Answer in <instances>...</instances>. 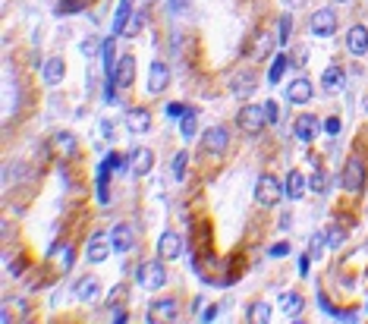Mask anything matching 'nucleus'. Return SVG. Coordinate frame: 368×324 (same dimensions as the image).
<instances>
[{
    "instance_id": "45",
    "label": "nucleus",
    "mask_w": 368,
    "mask_h": 324,
    "mask_svg": "<svg viewBox=\"0 0 368 324\" xmlns=\"http://www.w3.org/2000/svg\"><path fill=\"white\" fill-rule=\"evenodd\" d=\"M299 274H308V255L299 258Z\"/></svg>"
},
{
    "instance_id": "14",
    "label": "nucleus",
    "mask_w": 368,
    "mask_h": 324,
    "mask_svg": "<svg viewBox=\"0 0 368 324\" xmlns=\"http://www.w3.org/2000/svg\"><path fill=\"white\" fill-rule=\"evenodd\" d=\"M347 51L353 57H362L368 54V28L365 26H353L347 32Z\"/></svg>"
},
{
    "instance_id": "31",
    "label": "nucleus",
    "mask_w": 368,
    "mask_h": 324,
    "mask_svg": "<svg viewBox=\"0 0 368 324\" xmlns=\"http://www.w3.org/2000/svg\"><path fill=\"white\" fill-rule=\"evenodd\" d=\"M186 161H189L186 151H179V155L173 157V176H177V180H183V176H186Z\"/></svg>"
},
{
    "instance_id": "30",
    "label": "nucleus",
    "mask_w": 368,
    "mask_h": 324,
    "mask_svg": "<svg viewBox=\"0 0 368 324\" xmlns=\"http://www.w3.org/2000/svg\"><path fill=\"white\" fill-rule=\"evenodd\" d=\"M79 10H85V0H63L60 7H57V13H79Z\"/></svg>"
},
{
    "instance_id": "3",
    "label": "nucleus",
    "mask_w": 368,
    "mask_h": 324,
    "mask_svg": "<svg viewBox=\"0 0 368 324\" xmlns=\"http://www.w3.org/2000/svg\"><path fill=\"white\" fill-rule=\"evenodd\" d=\"M236 120H239V126H243L249 135H259L261 129H265V123H268L265 104H261V108H259V104H249V108H243Z\"/></svg>"
},
{
    "instance_id": "1",
    "label": "nucleus",
    "mask_w": 368,
    "mask_h": 324,
    "mask_svg": "<svg viewBox=\"0 0 368 324\" xmlns=\"http://www.w3.org/2000/svg\"><path fill=\"white\" fill-rule=\"evenodd\" d=\"M164 284H167V268H164V258L139 264V287H142V290H161Z\"/></svg>"
},
{
    "instance_id": "17",
    "label": "nucleus",
    "mask_w": 368,
    "mask_h": 324,
    "mask_svg": "<svg viewBox=\"0 0 368 324\" xmlns=\"http://www.w3.org/2000/svg\"><path fill=\"white\" fill-rule=\"evenodd\" d=\"M110 249H114V243H110L107 237H101V233H98V237L89 239V252H85V255H89L91 264H101L104 258L110 255Z\"/></svg>"
},
{
    "instance_id": "42",
    "label": "nucleus",
    "mask_w": 368,
    "mask_h": 324,
    "mask_svg": "<svg viewBox=\"0 0 368 324\" xmlns=\"http://www.w3.org/2000/svg\"><path fill=\"white\" fill-rule=\"evenodd\" d=\"M214 315H218V305H208V309H204V318H202V321H214Z\"/></svg>"
},
{
    "instance_id": "13",
    "label": "nucleus",
    "mask_w": 368,
    "mask_h": 324,
    "mask_svg": "<svg viewBox=\"0 0 368 324\" xmlns=\"http://www.w3.org/2000/svg\"><path fill=\"white\" fill-rule=\"evenodd\" d=\"M308 28H312L315 35H334L337 32V13L334 10H318V13L312 16V22H308Z\"/></svg>"
},
{
    "instance_id": "29",
    "label": "nucleus",
    "mask_w": 368,
    "mask_h": 324,
    "mask_svg": "<svg viewBox=\"0 0 368 324\" xmlns=\"http://www.w3.org/2000/svg\"><path fill=\"white\" fill-rule=\"evenodd\" d=\"M142 22H145V13H132V16H130V22H126V28H123V35H139Z\"/></svg>"
},
{
    "instance_id": "19",
    "label": "nucleus",
    "mask_w": 368,
    "mask_h": 324,
    "mask_svg": "<svg viewBox=\"0 0 368 324\" xmlns=\"http://www.w3.org/2000/svg\"><path fill=\"white\" fill-rule=\"evenodd\" d=\"M255 82H259V79H255V73H252V69H245V73H239L236 76V79H233V95H236V98H245V95H252V92H255Z\"/></svg>"
},
{
    "instance_id": "25",
    "label": "nucleus",
    "mask_w": 368,
    "mask_h": 324,
    "mask_svg": "<svg viewBox=\"0 0 368 324\" xmlns=\"http://www.w3.org/2000/svg\"><path fill=\"white\" fill-rule=\"evenodd\" d=\"M249 321L268 324V321H271V305H268V302H255L252 309H249Z\"/></svg>"
},
{
    "instance_id": "2",
    "label": "nucleus",
    "mask_w": 368,
    "mask_h": 324,
    "mask_svg": "<svg viewBox=\"0 0 368 324\" xmlns=\"http://www.w3.org/2000/svg\"><path fill=\"white\" fill-rule=\"evenodd\" d=\"M280 196H283V186H280L277 176L261 173L259 182H255V202L265 205V208H271V205L280 202Z\"/></svg>"
},
{
    "instance_id": "35",
    "label": "nucleus",
    "mask_w": 368,
    "mask_h": 324,
    "mask_svg": "<svg viewBox=\"0 0 368 324\" xmlns=\"http://www.w3.org/2000/svg\"><path fill=\"white\" fill-rule=\"evenodd\" d=\"M312 189L315 192H324L327 189V173H324V170H318V173L312 176Z\"/></svg>"
},
{
    "instance_id": "41",
    "label": "nucleus",
    "mask_w": 368,
    "mask_h": 324,
    "mask_svg": "<svg viewBox=\"0 0 368 324\" xmlns=\"http://www.w3.org/2000/svg\"><path fill=\"white\" fill-rule=\"evenodd\" d=\"M98 48H101V44H95V38H89V41H85V44H82V51H85V54H89V57L95 54Z\"/></svg>"
},
{
    "instance_id": "4",
    "label": "nucleus",
    "mask_w": 368,
    "mask_h": 324,
    "mask_svg": "<svg viewBox=\"0 0 368 324\" xmlns=\"http://www.w3.org/2000/svg\"><path fill=\"white\" fill-rule=\"evenodd\" d=\"M343 189L347 192H362L365 189V161L362 157H349L343 167Z\"/></svg>"
},
{
    "instance_id": "18",
    "label": "nucleus",
    "mask_w": 368,
    "mask_h": 324,
    "mask_svg": "<svg viewBox=\"0 0 368 324\" xmlns=\"http://www.w3.org/2000/svg\"><path fill=\"white\" fill-rule=\"evenodd\" d=\"M41 76H44L48 85H60L63 76H67V63H63L60 57H51V60L44 63V69H41Z\"/></svg>"
},
{
    "instance_id": "5",
    "label": "nucleus",
    "mask_w": 368,
    "mask_h": 324,
    "mask_svg": "<svg viewBox=\"0 0 368 324\" xmlns=\"http://www.w3.org/2000/svg\"><path fill=\"white\" fill-rule=\"evenodd\" d=\"M202 145L204 151H211V155H224L227 145H230V133H227V126H208L202 135Z\"/></svg>"
},
{
    "instance_id": "28",
    "label": "nucleus",
    "mask_w": 368,
    "mask_h": 324,
    "mask_svg": "<svg viewBox=\"0 0 368 324\" xmlns=\"http://www.w3.org/2000/svg\"><path fill=\"white\" fill-rule=\"evenodd\" d=\"M179 133H183V139H192V135H195V114H186L183 117V123H179Z\"/></svg>"
},
{
    "instance_id": "38",
    "label": "nucleus",
    "mask_w": 368,
    "mask_h": 324,
    "mask_svg": "<svg viewBox=\"0 0 368 324\" xmlns=\"http://www.w3.org/2000/svg\"><path fill=\"white\" fill-rule=\"evenodd\" d=\"M73 262H76L73 246H63V268H73Z\"/></svg>"
},
{
    "instance_id": "9",
    "label": "nucleus",
    "mask_w": 368,
    "mask_h": 324,
    "mask_svg": "<svg viewBox=\"0 0 368 324\" xmlns=\"http://www.w3.org/2000/svg\"><path fill=\"white\" fill-rule=\"evenodd\" d=\"M183 255V239L173 233V230H167L161 239H157V258H164V262H173V258Z\"/></svg>"
},
{
    "instance_id": "21",
    "label": "nucleus",
    "mask_w": 368,
    "mask_h": 324,
    "mask_svg": "<svg viewBox=\"0 0 368 324\" xmlns=\"http://www.w3.org/2000/svg\"><path fill=\"white\" fill-rule=\"evenodd\" d=\"M302 305H306V302H302L299 293H283V296H280V309H283L286 318H299Z\"/></svg>"
},
{
    "instance_id": "27",
    "label": "nucleus",
    "mask_w": 368,
    "mask_h": 324,
    "mask_svg": "<svg viewBox=\"0 0 368 324\" xmlns=\"http://www.w3.org/2000/svg\"><path fill=\"white\" fill-rule=\"evenodd\" d=\"M114 67H116V60H114V38H107V41H104V69H107V76L114 73Z\"/></svg>"
},
{
    "instance_id": "46",
    "label": "nucleus",
    "mask_w": 368,
    "mask_h": 324,
    "mask_svg": "<svg viewBox=\"0 0 368 324\" xmlns=\"http://www.w3.org/2000/svg\"><path fill=\"white\" fill-rule=\"evenodd\" d=\"M340 3H343V0H340Z\"/></svg>"
},
{
    "instance_id": "44",
    "label": "nucleus",
    "mask_w": 368,
    "mask_h": 324,
    "mask_svg": "<svg viewBox=\"0 0 368 324\" xmlns=\"http://www.w3.org/2000/svg\"><path fill=\"white\" fill-rule=\"evenodd\" d=\"M110 321H116V324H120V321H126V312L114 309V315H110Z\"/></svg>"
},
{
    "instance_id": "11",
    "label": "nucleus",
    "mask_w": 368,
    "mask_h": 324,
    "mask_svg": "<svg viewBox=\"0 0 368 324\" xmlns=\"http://www.w3.org/2000/svg\"><path fill=\"white\" fill-rule=\"evenodd\" d=\"M312 82L306 79V76H299V79H293L290 85H286V101L290 104H308L312 101Z\"/></svg>"
},
{
    "instance_id": "10",
    "label": "nucleus",
    "mask_w": 368,
    "mask_h": 324,
    "mask_svg": "<svg viewBox=\"0 0 368 324\" xmlns=\"http://www.w3.org/2000/svg\"><path fill=\"white\" fill-rule=\"evenodd\" d=\"M318 133H321V120H318V117H312V114L296 117V123H293V135L299 139V142H312V139H315Z\"/></svg>"
},
{
    "instance_id": "37",
    "label": "nucleus",
    "mask_w": 368,
    "mask_h": 324,
    "mask_svg": "<svg viewBox=\"0 0 368 324\" xmlns=\"http://www.w3.org/2000/svg\"><path fill=\"white\" fill-rule=\"evenodd\" d=\"M265 114H268V123H277V120H280V108H277V101H268V104H265Z\"/></svg>"
},
{
    "instance_id": "40",
    "label": "nucleus",
    "mask_w": 368,
    "mask_h": 324,
    "mask_svg": "<svg viewBox=\"0 0 368 324\" xmlns=\"http://www.w3.org/2000/svg\"><path fill=\"white\" fill-rule=\"evenodd\" d=\"M283 255H290V246H286V243L271 246V258H283Z\"/></svg>"
},
{
    "instance_id": "24",
    "label": "nucleus",
    "mask_w": 368,
    "mask_h": 324,
    "mask_svg": "<svg viewBox=\"0 0 368 324\" xmlns=\"http://www.w3.org/2000/svg\"><path fill=\"white\" fill-rule=\"evenodd\" d=\"M132 16V0H120V7H116V19H114V32H123L126 22Z\"/></svg>"
},
{
    "instance_id": "33",
    "label": "nucleus",
    "mask_w": 368,
    "mask_h": 324,
    "mask_svg": "<svg viewBox=\"0 0 368 324\" xmlns=\"http://www.w3.org/2000/svg\"><path fill=\"white\" fill-rule=\"evenodd\" d=\"M57 142H60V148L67 151V155H73V151H76V135L60 133V135H57Z\"/></svg>"
},
{
    "instance_id": "32",
    "label": "nucleus",
    "mask_w": 368,
    "mask_h": 324,
    "mask_svg": "<svg viewBox=\"0 0 368 324\" xmlns=\"http://www.w3.org/2000/svg\"><path fill=\"white\" fill-rule=\"evenodd\" d=\"M324 239H327V246H343V239H347V233H343L340 227H331L324 233Z\"/></svg>"
},
{
    "instance_id": "6",
    "label": "nucleus",
    "mask_w": 368,
    "mask_h": 324,
    "mask_svg": "<svg viewBox=\"0 0 368 324\" xmlns=\"http://www.w3.org/2000/svg\"><path fill=\"white\" fill-rule=\"evenodd\" d=\"M170 85V67L164 60H155L148 67V95H161Z\"/></svg>"
},
{
    "instance_id": "8",
    "label": "nucleus",
    "mask_w": 368,
    "mask_h": 324,
    "mask_svg": "<svg viewBox=\"0 0 368 324\" xmlns=\"http://www.w3.org/2000/svg\"><path fill=\"white\" fill-rule=\"evenodd\" d=\"M132 79H136V57H120L114 67V73H110V82H114L116 88H130Z\"/></svg>"
},
{
    "instance_id": "43",
    "label": "nucleus",
    "mask_w": 368,
    "mask_h": 324,
    "mask_svg": "<svg viewBox=\"0 0 368 324\" xmlns=\"http://www.w3.org/2000/svg\"><path fill=\"white\" fill-rule=\"evenodd\" d=\"M327 133H331V135L340 133V120H327Z\"/></svg>"
},
{
    "instance_id": "16",
    "label": "nucleus",
    "mask_w": 368,
    "mask_h": 324,
    "mask_svg": "<svg viewBox=\"0 0 368 324\" xmlns=\"http://www.w3.org/2000/svg\"><path fill=\"white\" fill-rule=\"evenodd\" d=\"M151 167H155V155H151V148H136L130 155V170L136 176H148Z\"/></svg>"
},
{
    "instance_id": "12",
    "label": "nucleus",
    "mask_w": 368,
    "mask_h": 324,
    "mask_svg": "<svg viewBox=\"0 0 368 324\" xmlns=\"http://www.w3.org/2000/svg\"><path fill=\"white\" fill-rule=\"evenodd\" d=\"M177 312H179V305L173 302V299H157V302L148 309V321L151 324H167L177 318Z\"/></svg>"
},
{
    "instance_id": "22",
    "label": "nucleus",
    "mask_w": 368,
    "mask_h": 324,
    "mask_svg": "<svg viewBox=\"0 0 368 324\" xmlns=\"http://www.w3.org/2000/svg\"><path fill=\"white\" fill-rule=\"evenodd\" d=\"M286 196L290 198L306 196V176H302L299 170H290V176H286Z\"/></svg>"
},
{
    "instance_id": "36",
    "label": "nucleus",
    "mask_w": 368,
    "mask_h": 324,
    "mask_svg": "<svg viewBox=\"0 0 368 324\" xmlns=\"http://www.w3.org/2000/svg\"><path fill=\"white\" fill-rule=\"evenodd\" d=\"M290 26H293V19L283 16V19H280V41H277V44H286V41H290Z\"/></svg>"
},
{
    "instance_id": "20",
    "label": "nucleus",
    "mask_w": 368,
    "mask_h": 324,
    "mask_svg": "<svg viewBox=\"0 0 368 324\" xmlns=\"http://www.w3.org/2000/svg\"><path fill=\"white\" fill-rule=\"evenodd\" d=\"M76 293H79L82 302H91V299H98V293H101V280H98V277H82L79 284H76Z\"/></svg>"
},
{
    "instance_id": "23",
    "label": "nucleus",
    "mask_w": 368,
    "mask_h": 324,
    "mask_svg": "<svg viewBox=\"0 0 368 324\" xmlns=\"http://www.w3.org/2000/svg\"><path fill=\"white\" fill-rule=\"evenodd\" d=\"M321 85H324V92H340V85H343V69L340 67H327L324 76H321Z\"/></svg>"
},
{
    "instance_id": "34",
    "label": "nucleus",
    "mask_w": 368,
    "mask_h": 324,
    "mask_svg": "<svg viewBox=\"0 0 368 324\" xmlns=\"http://www.w3.org/2000/svg\"><path fill=\"white\" fill-rule=\"evenodd\" d=\"M186 114H189L186 104H167V117H170V120H183Z\"/></svg>"
},
{
    "instance_id": "26",
    "label": "nucleus",
    "mask_w": 368,
    "mask_h": 324,
    "mask_svg": "<svg viewBox=\"0 0 368 324\" xmlns=\"http://www.w3.org/2000/svg\"><path fill=\"white\" fill-rule=\"evenodd\" d=\"M283 69H286V57H283V54H280V57H274L271 69H268V79H271V85H277V82L283 79Z\"/></svg>"
},
{
    "instance_id": "7",
    "label": "nucleus",
    "mask_w": 368,
    "mask_h": 324,
    "mask_svg": "<svg viewBox=\"0 0 368 324\" xmlns=\"http://www.w3.org/2000/svg\"><path fill=\"white\" fill-rule=\"evenodd\" d=\"M110 243H114V249L116 252H132L136 249V227L132 223H116L114 230H110Z\"/></svg>"
},
{
    "instance_id": "39",
    "label": "nucleus",
    "mask_w": 368,
    "mask_h": 324,
    "mask_svg": "<svg viewBox=\"0 0 368 324\" xmlns=\"http://www.w3.org/2000/svg\"><path fill=\"white\" fill-rule=\"evenodd\" d=\"M321 249H324V237H312V252H308V255L318 258V255H321Z\"/></svg>"
},
{
    "instance_id": "15",
    "label": "nucleus",
    "mask_w": 368,
    "mask_h": 324,
    "mask_svg": "<svg viewBox=\"0 0 368 324\" xmlns=\"http://www.w3.org/2000/svg\"><path fill=\"white\" fill-rule=\"evenodd\" d=\"M126 129H130L132 135H145L151 129V114L145 108H132L130 114H126Z\"/></svg>"
}]
</instances>
